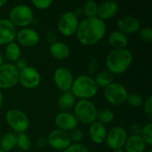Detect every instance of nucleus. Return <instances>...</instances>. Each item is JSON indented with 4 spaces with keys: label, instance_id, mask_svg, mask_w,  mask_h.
<instances>
[{
    "label": "nucleus",
    "instance_id": "f257e3e1",
    "mask_svg": "<svg viewBox=\"0 0 152 152\" xmlns=\"http://www.w3.org/2000/svg\"><path fill=\"white\" fill-rule=\"evenodd\" d=\"M107 31L106 24L98 17L86 18L79 22L76 36L78 42L86 46H91L99 43Z\"/></svg>",
    "mask_w": 152,
    "mask_h": 152
},
{
    "label": "nucleus",
    "instance_id": "f03ea898",
    "mask_svg": "<svg viewBox=\"0 0 152 152\" xmlns=\"http://www.w3.org/2000/svg\"><path fill=\"white\" fill-rule=\"evenodd\" d=\"M133 62V53L126 49L112 50L105 59L107 70L112 75H121L126 72Z\"/></svg>",
    "mask_w": 152,
    "mask_h": 152
},
{
    "label": "nucleus",
    "instance_id": "7ed1b4c3",
    "mask_svg": "<svg viewBox=\"0 0 152 152\" xmlns=\"http://www.w3.org/2000/svg\"><path fill=\"white\" fill-rule=\"evenodd\" d=\"M98 89L93 77L87 75H81L74 79L70 93L76 99L89 100L97 94Z\"/></svg>",
    "mask_w": 152,
    "mask_h": 152
},
{
    "label": "nucleus",
    "instance_id": "20e7f679",
    "mask_svg": "<svg viewBox=\"0 0 152 152\" xmlns=\"http://www.w3.org/2000/svg\"><path fill=\"white\" fill-rule=\"evenodd\" d=\"M97 109L89 100H79L74 106V116L77 122L85 125H91L96 121Z\"/></svg>",
    "mask_w": 152,
    "mask_h": 152
},
{
    "label": "nucleus",
    "instance_id": "39448f33",
    "mask_svg": "<svg viewBox=\"0 0 152 152\" xmlns=\"http://www.w3.org/2000/svg\"><path fill=\"white\" fill-rule=\"evenodd\" d=\"M9 20L15 27H27L34 20L33 11L27 4H17L11 9Z\"/></svg>",
    "mask_w": 152,
    "mask_h": 152
},
{
    "label": "nucleus",
    "instance_id": "423d86ee",
    "mask_svg": "<svg viewBox=\"0 0 152 152\" xmlns=\"http://www.w3.org/2000/svg\"><path fill=\"white\" fill-rule=\"evenodd\" d=\"M7 125L16 133H25L29 127V119L25 112L17 109H11L5 113Z\"/></svg>",
    "mask_w": 152,
    "mask_h": 152
},
{
    "label": "nucleus",
    "instance_id": "0eeeda50",
    "mask_svg": "<svg viewBox=\"0 0 152 152\" xmlns=\"http://www.w3.org/2000/svg\"><path fill=\"white\" fill-rule=\"evenodd\" d=\"M104 98L112 105H121L126 102L128 92L124 85L120 83H112L104 88Z\"/></svg>",
    "mask_w": 152,
    "mask_h": 152
},
{
    "label": "nucleus",
    "instance_id": "6e6552de",
    "mask_svg": "<svg viewBox=\"0 0 152 152\" xmlns=\"http://www.w3.org/2000/svg\"><path fill=\"white\" fill-rule=\"evenodd\" d=\"M19 83V70L14 64L3 63L0 66V89H10Z\"/></svg>",
    "mask_w": 152,
    "mask_h": 152
},
{
    "label": "nucleus",
    "instance_id": "1a4fd4ad",
    "mask_svg": "<svg viewBox=\"0 0 152 152\" xmlns=\"http://www.w3.org/2000/svg\"><path fill=\"white\" fill-rule=\"evenodd\" d=\"M78 24V16H77L74 12H66L59 18L57 28L62 36L71 37L76 34Z\"/></svg>",
    "mask_w": 152,
    "mask_h": 152
},
{
    "label": "nucleus",
    "instance_id": "9d476101",
    "mask_svg": "<svg viewBox=\"0 0 152 152\" xmlns=\"http://www.w3.org/2000/svg\"><path fill=\"white\" fill-rule=\"evenodd\" d=\"M41 82V76L38 70L33 67L27 66L19 71V83L27 89L37 88Z\"/></svg>",
    "mask_w": 152,
    "mask_h": 152
},
{
    "label": "nucleus",
    "instance_id": "9b49d317",
    "mask_svg": "<svg viewBox=\"0 0 152 152\" xmlns=\"http://www.w3.org/2000/svg\"><path fill=\"white\" fill-rule=\"evenodd\" d=\"M127 139V132L122 126H115L107 132L106 135V144L107 146L115 151L118 149H123Z\"/></svg>",
    "mask_w": 152,
    "mask_h": 152
},
{
    "label": "nucleus",
    "instance_id": "f8f14e48",
    "mask_svg": "<svg viewBox=\"0 0 152 152\" xmlns=\"http://www.w3.org/2000/svg\"><path fill=\"white\" fill-rule=\"evenodd\" d=\"M46 139L48 145L57 151H64L72 143L69 133L61 129H54L50 132Z\"/></svg>",
    "mask_w": 152,
    "mask_h": 152
},
{
    "label": "nucleus",
    "instance_id": "ddd939ff",
    "mask_svg": "<svg viewBox=\"0 0 152 152\" xmlns=\"http://www.w3.org/2000/svg\"><path fill=\"white\" fill-rule=\"evenodd\" d=\"M73 81H74L73 75L69 69L65 67H60L55 69L53 73V82L56 87L60 91L63 93L69 92Z\"/></svg>",
    "mask_w": 152,
    "mask_h": 152
},
{
    "label": "nucleus",
    "instance_id": "4468645a",
    "mask_svg": "<svg viewBox=\"0 0 152 152\" xmlns=\"http://www.w3.org/2000/svg\"><path fill=\"white\" fill-rule=\"evenodd\" d=\"M16 35V27L8 19H0V45L14 42Z\"/></svg>",
    "mask_w": 152,
    "mask_h": 152
},
{
    "label": "nucleus",
    "instance_id": "2eb2a0df",
    "mask_svg": "<svg viewBox=\"0 0 152 152\" xmlns=\"http://www.w3.org/2000/svg\"><path fill=\"white\" fill-rule=\"evenodd\" d=\"M16 39L20 45L25 47H32L37 45L40 37L37 30L30 28H24L17 32Z\"/></svg>",
    "mask_w": 152,
    "mask_h": 152
},
{
    "label": "nucleus",
    "instance_id": "dca6fc26",
    "mask_svg": "<svg viewBox=\"0 0 152 152\" xmlns=\"http://www.w3.org/2000/svg\"><path fill=\"white\" fill-rule=\"evenodd\" d=\"M118 31L126 34H133L138 32L141 28L140 20L134 16H123L117 21Z\"/></svg>",
    "mask_w": 152,
    "mask_h": 152
},
{
    "label": "nucleus",
    "instance_id": "f3484780",
    "mask_svg": "<svg viewBox=\"0 0 152 152\" xmlns=\"http://www.w3.org/2000/svg\"><path fill=\"white\" fill-rule=\"evenodd\" d=\"M55 125L58 129L69 132L77 127L78 122L75 116L69 112H60L56 115L54 118Z\"/></svg>",
    "mask_w": 152,
    "mask_h": 152
},
{
    "label": "nucleus",
    "instance_id": "a211bd4d",
    "mask_svg": "<svg viewBox=\"0 0 152 152\" xmlns=\"http://www.w3.org/2000/svg\"><path fill=\"white\" fill-rule=\"evenodd\" d=\"M119 7L118 4L115 1H104L98 5L97 16L102 20H110L117 15L118 12Z\"/></svg>",
    "mask_w": 152,
    "mask_h": 152
},
{
    "label": "nucleus",
    "instance_id": "6ab92c4d",
    "mask_svg": "<svg viewBox=\"0 0 152 152\" xmlns=\"http://www.w3.org/2000/svg\"><path fill=\"white\" fill-rule=\"evenodd\" d=\"M88 135L90 140L95 144H102L105 142L107 130L104 125L95 121L92 123L88 129Z\"/></svg>",
    "mask_w": 152,
    "mask_h": 152
},
{
    "label": "nucleus",
    "instance_id": "aec40b11",
    "mask_svg": "<svg viewBox=\"0 0 152 152\" xmlns=\"http://www.w3.org/2000/svg\"><path fill=\"white\" fill-rule=\"evenodd\" d=\"M49 53L55 60L64 61L69 57L70 49L66 44L57 41L49 45Z\"/></svg>",
    "mask_w": 152,
    "mask_h": 152
},
{
    "label": "nucleus",
    "instance_id": "412c9836",
    "mask_svg": "<svg viewBox=\"0 0 152 152\" xmlns=\"http://www.w3.org/2000/svg\"><path fill=\"white\" fill-rule=\"evenodd\" d=\"M108 42L114 50L126 49L128 45V37L124 33L118 30H114L110 33Z\"/></svg>",
    "mask_w": 152,
    "mask_h": 152
},
{
    "label": "nucleus",
    "instance_id": "4be33fe9",
    "mask_svg": "<svg viewBox=\"0 0 152 152\" xmlns=\"http://www.w3.org/2000/svg\"><path fill=\"white\" fill-rule=\"evenodd\" d=\"M126 152H144L146 144L140 135L127 136L124 145Z\"/></svg>",
    "mask_w": 152,
    "mask_h": 152
},
{
    "label": "nucleus",
    "instance_id": "5701e85b",
    "mask_svg": "<svg viewBox=\"0 0 152 152\" xmlns=\"http://www.w3.org/2000/svg\"><path fill=\"white\" fill-rule=\"evenodd\" d=\"M76 102V98L70 93V91L62 93L57 101L58 108L62 112H68V110H69L70 109H72V107L75 106Z\"/></svg>",
    "mask_w": 152,
    "mask_h": 152
},
{
    "label": "nucleus",
    "instance_id": "b1692460",
    "mask_svg": "<svg viewBox=\"0 0 152 152\" xmlns=\"http://www.w3.org/2000/svg\"><path fill=\"white\" fill-rule=\"evenodd\" d=\"M96 86L101 88H105L110 84L113 83L114 80V75H112L110 72L108 70H102V71H98L95 74V77L94 78Z\"/></svg>",
    "mask_w": 152,
    "mask_h": 152
},
{
    "label": "nucleus",
    "instance_id": "393cba45",
    "mask_svg": "<svg viewBox=\"0 0 152 152\" xmlns=\"http://www.w3.org/2000/svg\"><path fill=\"white\" fill-rule=\"evenodd\" d=\"M4 55L6 59L10 61H17L18 60H20V57L21 55V50L20 45L15 42L8 44L4 50Z\"/></svg>",
    "mask_w": 152,
    "mask_h": 152
},
{
    "label": "nucleus",
    "instance_id": "a878e982",
    "mask_svg": "<svg viewBox=\"0 0 152 152\" xmlns=\"http://www.w3.org/2000/svg\"><path fill=\"white\" fill-rule=\"evenodd\" d=\"M16 134L13 133H6L0 139V148L4 152H9L16 147Z\"/></svg>",
    "mask_w": 152,
    "mask_h": 152
},
{
    "label": "nucleus",
    "instance_id": "bb28decb",
    "mask_svg": "<svg viewBox=\"0 0 152 152\" xmlns=\"http://www.w3.org/2000/svg\"><path fill=\"white\" fill-rule=\"evenodd\" d=\"M115 119V114L112 110L109 109H102L97 111V117L96 120L97 122L106 125V124H110L114 121Z\"/></svg>",
    "mask_w": 152,
    "mask_h": 152
},
{
    "label": "nucleus",
    "instance_id": "cd10ccee",
    "mask_svg": "<svg viewBox=\"0 0 152 152\" xmlns=\"http://www.w3.org/2000/svg\"><path fill=\"white\" fill-rule=\"evenodd\" d=\"M16 146L22 151H28L32 146L30 138L25 133L19 134L16 136Z\"/></svg>",
    "mask_w": 152,
    "mask_h": 152
},
{
    "label": "nucleus",
    "instance_id": "c85d7f7f",
    "mask_svg": "<svg viewBox=\"0 0 152 152\" xmlns=\"http://www.w3.org/2000/svg\"><path fill=\"white\" fill-rule=\"evenodd\" d=\"M98 4L94 1L88 0L84 4L83 6V13L86 18H94L97 16Z\"/></svg>",
    "mask_w": 152,
    "mask_h": 152
},
{
    "label": "nucleus",
    "instance_id": "c756f323",
    "mask_svg": "<svg viewBox=\"0 0 152 152\" xmlns=\"http://www.w3.org/2000/svg\"><path fill=\"white\" fill-rule=\"evenodd\" d=\"M143 98L138 94H135V93H131V94H127V97H126V102L133 107V108H140L142 106L143 104Z\"/></svg>",
    "mask_w": 152,
    "mask_h": 152
},
{
    "label": "nucleus",
    "instance_id": "7c9ffc66",
    "mask_svg": "<svg viewBox=\"0 0 152 152\" xmlns=\"http://www.w3.org/2000/svg\"><path fill=\"white\" fill-rule=\"evenodd\" d=\"M146 145H152V124L149 123L145 126H142V133L140 134Z\"/></svg>",
    "mask_w": 152,
    "mask_h": 152
},
{
    "label": "nucleus",
    "instance_id": "2f4dec72",
    "mask_svg": "<svg viewBox=\"0 0 152 152\" xmlns=\"http://www.w3.org/2000/svg\"><path fill=\"white\" fill-rule=\"evenodd\" d=\"M139 38L144 43H151L152 41V30L151 28L146 27L143 28H140Z\"/></svg>",
    "mask_w": 152,
    "mask_h": 152
},
{
    "label": "nucleus",
    "instance_id": "473e14b6",
    "mask_svg": "<svg viewBox=\"0 0 152 152\" xmlns=\"http://www.w3.org/2000/svg\"><path fill=\"white\" fill-rule=\"evenodd\" d=\"M69 134L71 142H74V143H79L83 140V138H84L83 132L80 129H78L77 127L73 129V130H71Z\"/></svg>",
    "mask_w": 152,
    "mask_h": 152
},
{
    "label": "nucleus",
    "instance_id": "72a5a7b5",
    "mask_svg": "<svg viewBox=\"0 0 152 152\" xmlns=\"http://www.w3.org/2000/svg\"><path fill=\"white\" fill-rule=\"evenodd\" d=\"M63 152H90L88 148L81 143H71Z\"/></svg>",
    "mask_w": 152,
    "mask_h": 152
},
{
    "label": "nucleus",
    "instance_id": "f704fd0d",
    "mask_svg": "<svg viewBox=\"0 0 152 152\" xmlns=\"http://www.w3.org/2000/svg\"><path fill=\"white\" fill-rule=\"evenodd\" d=\"M31 3L37 9L46 10L52 5L53 1L52 0H32Z\"/></svg>",
    "mask_w": 152,
    "mask_h": 152
},
{
    "label": "nucleus",
    "instance_id": "c9c22d12",
    "mask_svg": "<svg viewBox=\"0 0 152 152\" xmlns=\"http://www.w3.org/2000/svg\"><path fill=\"white\" fill-rule=\"evenodd\" d=\"M100 67V63L96 58H92L87 65V70L90 74H95L98 72Z\"/></svg>",
    "mask_w": 152,
    "mask_h": 152
},
{
    "label": "nucleus",
    "instance_id": "e433bc0d",
    "mask_svg": "<svg viewBox=\"0 0 152 152\" xmlns=\"http://www.w3.org/2000/svg\"><path fill=\"white\" fill-rule=\"evenodd\" d=\"M143 109L147 115L151 116L152 115V96H149L145 102H143Z\"/></svg>",
    "mask_w": 152,
    "mask_h": 152
},
{
    "label": "nucleus",
    "instance_id": "4c0bfd02",
    "mask_svg": "<svg viewBox=\"0 0 152 152\" xmlns=\"http://www.w3.org/2000/svg\"><path fill=\"white\" fill-rule=\"evenodd\" d=\"M45 39L50 45L53 44V43L57 42V34L54 31L50 30V31L45 33Z\"/></svg>",
    "mask_w": 152,
    "mask_h": 152
},
{
    "label": "nucleus",
    "instance_id": "58836bf2",
    "mask_svg": "<svg viewBox=\"0 0 152 152\" xmlns=\"http://www.w3.org/2000/svg\"><path fill=\"white\" fill-rule=\"evenodd\" d=\"M142 126L140 124H133L130 126V132L132 133V135H140L142 133Z\"/></svg>",
    "mask_w": 152,
    "mask_h": 152
},
{
    "label": "nucleus",
    "instance_id": "ea45409f",
    "mask_svg": "<svg viewBox=\"0 0 152 152\" xmlns=\"http://www.w3.org/2000/svg\"><path fill=\"white\" fill-rule=\"evenodd\" d=\"M48 145L47 139L45 137H39L36 142V146L39 149H44Z\"/></svg>",
    "mask_w": 152,
    "mask_h": 152
},
{
    "label": "nucleus",
    "instance_id": "a19ab883",
    "mask_svg": "<svg viewBox=\"0 0 152 152\" xmlns=\"http://www.w3.org/2000/svg\"><path fill=\"white\" fill-rule=\"evenodd\" d=\"M15 67H16L17 69L20 71V70H21V69H25V68L27 67V62H26V61H24V60H18V61H16Z\"/></svg>",
    "mask_w": 152,
    "mask_h": 152
},
{
    "label": "nucleus",
    "instance_id": "79ce46f5",
    "mask_svg": "<svg viewBox=\"0 0 152 152\" xmlns=\"http://www.w3.org/2000/svg\"><path fill=\"white\" fill-rule=\"evenodd\" d=\"M3 104H4V97H3V94L2 93L0 92V110L3 107Z\"/></svg>",
    "mask_w": 152,
    "mask_h": 152
},
{
    "label": "nucleus",
    "instance_id": "37998d69",
    "mask_svg": "<svg viewBox=\"0 0 152 152\" xmlns=\"http://www.w3.org/2000/svg\"><path fill=\"white\" fill-rule=\"evenodd\" d=\"M6 3H7V1H6V0H0V7L4 6Z\"/></svg>",
    "mask_w": 152,
    "mask_h": 152
},
{
    "label": "nucleus",
    "instance_id": "c03bdc74",
    "mask_svg": "<svg viewBox=\"0 0 152 152\" xmlns=\"http://www.w3.org/2000/svg\"><path fill=\"white\" fill-rule=\"evenodd\" d=\"M113 152H125V151L123 149H118V150H115L113 151Z\"/></svg>",
    "mask_w": 152,
    "mask_h": 152
},
{
    "label": "nucleus",
    "instance_id": "a18cd8bd",
    "mask_svg": "<svg viewBox=\"0 0 152 152\" xmlns=\"http://www.w3.org/2000/svg\"><path fill=\"white\" fill-rule=\"evenodd\" d=\"M3 64V56H2V54L0 53V66Z\"/></svg>",
    "mask_w": 152,
    "mask_h": 152
},
{
    "label": "nucleus",
    "instance_id": "49530a36",
    "mask_svg": "<svg viewBox=\"0 0 152 152\" xmlns=\"http://www.w3.org/2000/svg\"><path fill=\"white\" fill-rule=\"evenodd\" d=\"M148 152H152V151L151 150H149V151H148Z\"/></svg>",
    "mask_w": 152,
    "mask_h": 152
},
{
    "label": "nucleus",
    "instance_id": "de8ad7c7",
    "mask_svg": "<svg viewBox=\"0 0 152 152\" xmlns=\"http://www.w3.org/2000/svg\"><path fill=\"white\" fill-rule=\"evenodd\" d=\"M0 152H4V151H1V150H0Z\"/></svg>",
    "mask_w": 152,
    "mask_h": 152
}]
</instances>
